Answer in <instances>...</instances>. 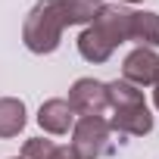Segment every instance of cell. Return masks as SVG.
I'll list each match as a JSON object with an SVG mask.
<instances>
[{"label":"cell","instance_id":"obj_1","mask_svg":"<svg viewBox=\"0 0 159 159\" xmlns=\"http://www.w3.org/2000/svg\"><path fill=\"white\" fill-rule=\"evenodd\" d=\"M103 0H38L22 22V44L47 56L62 44V31L72 25H91Z\"/></svg>","mask_w":159,"mask_h":159},{"label":"cell","instance_id":"obj_2","mask_svg":"<svg viewBox=\"0 0 159 159\" xmlns=\"http://www.w3.org/2000/svg\"><path fill=\"white\" fill-rule=\"evenodd\" d=\"M128 34H131V10L122 3H103L94 22L84 25V31L78 34V53L81 59L100 66L119 50V44L128 41Z\"/></svg>","mask_w":159,"mask_h":159},{"label":"cell","instance_id":"obj_3","mask_svg":"<svg viewBox=\"0 0 159 159\" xmlns=\"http://www.w3.org/2000/svg\"><path fill=\"white\" fill-rule=\"evenodd\" d=\"M106 91H109V109H112L106 122L119 137H143L153 131V112L140 88L116 78V81H106Z\"/></svg>","mask_w":159,"mask_h":159},{"label":"cell","instance_id":"obj_4","mask_svg":"<svg viewBox=\"0 0 159 159\" xmlns=\"http://www.w3.org/2000/svg\"><path fill=\"white\" fill-rule=\"evenodd\" d=\"M72 150L78 159H100L109 156L116 150L112 143V128L106 119H94V116H81L72 125Z\"/></svg>","mask_w":159,"mask_h":159},{"label":"cell","instance_id":"obj_5","mask_svg":"<svg viewBox=\"0 0 159 159\" xmlns=\"http://www.w3.org/2000/svg\"><path fill=\"white\" fill-rule=\"evenodd\" d=\"M69 106L72 112L81 119V116H94L103 119L109 112V91L106 81H97V78H78V81L69 88Z\"/></svg>","mask_w":159,"mask_h":159},{"label":"cell","instance_id":"obj_6","mask_svg":"<svg viewBox=\"0 0 159 159\" xmlns=\"http://www.w3.org/2000/svg\"><path fill=\"white\" fill-rule=\"evenodd\" d=\"M122 81L134 88H153L159 81V53L150 47H137L122 62Z\"/></svg>","mask_w":159,"mask_h":159},{"label":"cell","instance_id":"obj_7","mask_svg":"<svg viewBox=\"0 0 159 159\" xmlns=\"http://www.w3.org/2000/svg\"><path fill=\"white\" fill-rule=\"evenodd\" d=\"M38 125L47 134H69L72 125H75V112H72L69 100H62V97L44 100L41 109H38Z\"/></svg>","mask_w":159,"mask_h":159},{"label":"cell","instance_id":"obj_8","mask_svg":"<svg viewBox=\"0 0 159 159\" xmlns=\"http://www.w3.org/2000/svg\"><path fill=\"white\" fill-rule=\"evenodd\" d=\"M128 41H134L137 47H159V13L153 10H131V34Z\"/></svg>","mask_w":159,"mask_h":159},{"label":"cell","instance_id":"obj_9","mask_svg":"<svg viewBox=\"0 0 159 159\" xmlns=\"http://www.w3.org/2000/svg\"><path fill=\"white\" fill-rule=\"evenodd\" d=\"M25 122V103L19 97H0V140L19 137Z\"/></svg>","mask_w":159,"mask_h":159},{"label":"cell","instance_id":"obj_10","mask_svg":"<svg viewBox=\"0 0 159 159\" xmlns=\"http://www.w3.org/2000/svg\"><path fill=\"white\" fill-rule=\"evenodd\" d=\"M47 159H78V156H75V150H72V147H53Z\"/></svg>","mask_w":159,"mask_h":159},{"label":"cell","instance_id":"obj_11","mask_svg":"<svg viewBox=\"0 0 159 159\" xmlns=\"http://www.w3.org/2000/svg\"><path fill=\"white\" fill-rule=\"evenodd\" d=\"M153 103H156V109H159V81L153 84Z\"/></svg>","mask_w":159,"mask_h":159},{"label":"cell","instance_id":"obj_12","mask_svg":"<svg viewBox=\"0 0 159 159\" xmlns=\"http://www.w3.org/2000/svg\"><path fill=\"white\" fill-rule=\"evenodd\" d=\"M119 3H143V0H119Z\"/></svg>","mask_w":159,"mask_h":159},{"label":"cell","instance_id":"obj_13","mask_svg":"<svg viewBox=\"0 0 159 159\" xmlns=\"http://www.w3.org/2000/svg\"><path fill=\"white\" fill-rule=\"evenodd\" d=\"M10 159H22V156H10Z\"/></svg>","mask_w":159,"mask_h":159}]
</instances>
